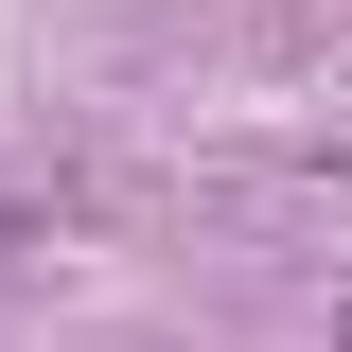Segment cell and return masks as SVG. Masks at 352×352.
<instances>
[{"instance_id": "6da1fadb", "label": "cell", "mask_w": 352, "mask_h": 352, "mask_svg": "<svg viewBox=\"0 0 352 352\" xmlns=\"http://www.w3.org/2000/svg\"><path fill=\"white\" fill-rule=\"evenodd\" d=\"M0 247H36V212H18V194H0Z\"/></svg>"}]
</instances>
